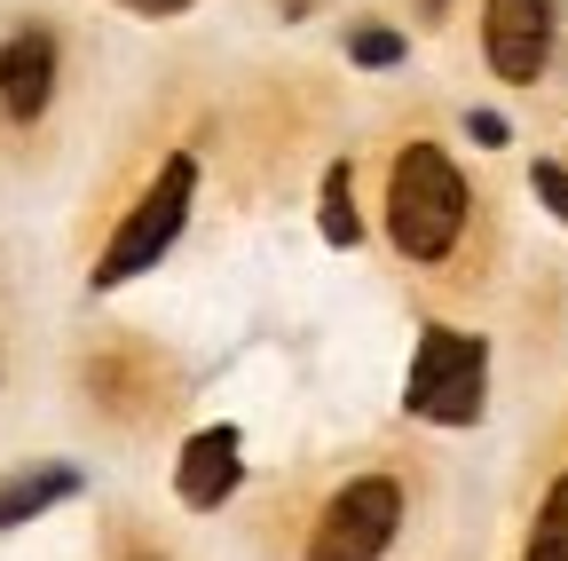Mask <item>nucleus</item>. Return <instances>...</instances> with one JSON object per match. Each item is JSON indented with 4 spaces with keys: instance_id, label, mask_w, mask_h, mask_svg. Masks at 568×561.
I'll return each instance as SVG.
<instances>
[{
    "instance_id": "1",
    "label": "nucleus",
    "mask_w": 568,
    "mask_h": 561,
    "mask_svg": "<svg viewBox=\"0 0 568 561\" xmlns=\"http://www.w3.org/2000/svg\"><path fill=\"white\" fill-rule=\"evenodd\" d=\"M466 206H474V190L443 143H403V159L387 174V238L403 261H450L466 238Z\"/></svg>"
},
{
    "instance_id": "2",
    "label": "nucleus",
    "mask_w": 568,
    "mask_h": 561,
    "mask_svg": "<svg viewBox=\"0 0 568 561\" xmlns=\"http://www.w3.org/2000/svg\"><path fill=\"white\" fill-rule=\"evenodd\" d=\"M403 403L426 428H474L481 403H489V348L474 332L426 324L418 357H410V380H403Z\"/></svg>"
},
{
    "instance_id": "3",
    "label": "nucleus",
    "mask_w": 568,
    "mask_h": 561,
    "mask_svg": "<svg viewBox=\"0 0 568 561\" xmlns=\"http://www.w3.org/2000/svg\"><path fill=\"white\" fill-rule=\"evenodd\" d=\"M190 206H197V159L190 151H174L166 167H159V182L134 198V214L119 222V238L103 246V261H95V293H119L126 277H142L174 238H182V222H190Z\"/></svg>"
},
{
    "instance_id": "4",
    "label": "nucleus",
    "mask_w": 568,
    "mask_h": 561,
    "mask_svg": "<svg viewBox=\"0 0 568 561\" xmlns=\"http://www.w3.org/2000/svg\"><path fill=\"white\" fill-rule=\"evenodd\" d=\"M395 538H403V482L395 474H355L324 499L301 561H379Z\"/></svg>"
},
{
    "instance_id": "5",
    "label": "nucleus",
    "mask_w": 568,
    "mask_h": 561,
    "mask_svg": "<svg viewBox=\"0 0 568 561\" xmlns=\"http://www.w3.org/2000/svg\"><path fill=\"white\" fill-rule=\"evenodd\" d=\"M481 56L506 88H529L552 56V0H481Z\"/></svg>"
},
{
    "instance_id": "6",
    "label": "nucleus",
    "mask_w": 568,
    "mask_h": 561,
    "mask_svg": "<svg viewBox=\"0 0 568 561\" xmlns=\"http://www.w3.org/2000/svg\"><path fill=\"white\" fill-rule=\"evenodd\" d=\"M245 482V435L237 428H197L190 443H182V467H174V499L182 507H222L230 490Z\"/></svg>"
},
{
    "instance_id": "7",
    "label": "nucleus",
    "mask_w": 568,
    "mask_h": 561,
    "mask_svg": "<svg viewBox=\"0 0 568 561\" xmlns=\"http://www.w3.org/2000/svg\"><path fill=\"white\" fill-rule=\"evenodd\" d=\"M55 96V32H9L0 40V111H9L17 127H32Z\"/></svg>"
},
{
    "instance_id": "8",
    "label": "nucleus",
    "mask_w": 568,
    "mask_h": 561,
    "mask_svg": "<svg viewBox=\"0 0 568 561\" xmlns=\"http://www.w3.org/2000/svg\"><path fill=\"white\" fill-rule=\"evenodd\" d=\"M80 490V467H24V474H9L0 482V530H17V522H32V514H48L55 499H71Z\"/></svg>"
},
{
    "instance_id": "9",
    "label": "nucleus",
    "mask_w": 568,
    "mask_h": 561,
    "mask_svg": "<svg viewBox=\"0 0 568 561\" xmlns=\"http://www.w3.org/2000/svg\"><path fill=\"white\" fill-rule=\"evenodd\" d=\"M521 561H568V467H560L552 490H545V507H537V522H529Z\"/></svg>"
},
{
    "instance_id": "10",
    "label": "nucleus",
    "mask_w": 568,
    "mask_h": 561,
    "mask_svg": "<svg viewBox=\"0 0 568 561\" xmlns=\"http://www.w3.org/2000/svg\"><path fill=\"white\" fill-rule=\"evenodd\" d=\"M316 222H324V246H355V238H364V222H355V206H347V167H324Z\"/></svg>"
},
{
    "instance_id": "11",
    "label": "nucleus",
    "mask_w": 568,
    "mask_h": 561,
    "mask_svg": "<svg viewBox=\"0 0 568 561\" xmlns=\"http://www.w3.org/2000/svg\"><path fill=\"white\" fill-rule=\"evenodd\" d=\"M347 56L364 63V72H395V63H403V32H387V24H364V32L347 40Z\"/></svg>"
},
{
    "instance_id": "12",
    "label": "nucleus",
    "mask_w": 568,
    "mask_h": 561,
    "mask_svg": "<svg viewBox=\"0 0 568 561\" xmlns=\"http://www.w3.org/2000/svg\"><path fill=\"white\" fill-rule=\"evenodd\" d=\"M529 190H537V206H552V222L568 230V167H560V159H537Z\"/></svg>"
},
{
    "instance_id": "13",
    "label": "nucleus",
    "mask_w": 568,
    "mask_h": 561,
    "mask_svg": "<svg viewBox=\"0 0 568 561\" xmlns=\"http://www.w3.org/2000/svg\"><path fill=\"white\" fill-rule=\"evenodd\" d=\"M466 134L481 151H506V119H497V111H466Z\"/></svg>"
},
{
    "instance_id": "14",
    "label": "nucleus",
    "mask_w": 568,
    "mask_h": 561,
    "mask_svg": "<svg viewBox=\"0 0 568 561\" xmlns=\"http://www.w3.org/2000/svg\"><path fill=\"white\" fill-rule=\"evenodd\" d=\"M126 9H142V17H174V9H190V0H126Z\"/></svg>"
},
{
    "instance_id": "15",
    "label": "nucleus",
    "mask_w": 568,
    "mask_h": 561,
    "mask_svg": "<svg viewBox=\"0 0 568 561\" xmlns=\"http://www.w3.org/2000/svg\"><path fill=\"white\" fill-rule=\"evenodd\" d=\"M308 9H316V0H284V17H308Z\"/></svg>"
},
{
    "instance_id": "16",
    "label": "nucleus",
    "mask_w": 568,
    "mask_h": 561,
    "mask_svg": "<svg viewBox=\"0 0 568 561\" xmlns=\"http://www.w3.org/2000/svg\"><path fill=\"white\" fill-rule=\"evenodd\" d=\"M443 9H450V0H426V17H443Z\"/></svg>"
},
{
    "instance_id": "17",
    "label": "nucleus",
    "mask_w": 568,
    "mask_h": 561,
    "mask_svg": "<svg viewBox=\"0 0 568 561\" xmlns=\"http://www.w3.org/2000/svg\"><path fill=\"white\" fill-rule=\"evenodd\" d=\"M134 561H159V553H134Z\"/></svg>"
}]
</instances>
